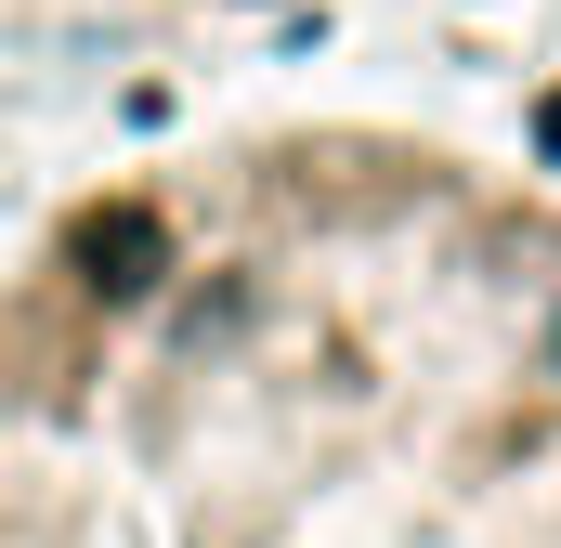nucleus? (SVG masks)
Listing matches in <instances>:
<instances>
[{"mask_svg": "<svg viewBox=\"0 0 561 548\" xmlns=\"http://www.w3.org/2000/svg\"><path fill=\"white\" fill-rule=\"evenodd\" d=\"M0 548H561V183L249 118L0 249Z\"/></svg>", "mask_w": 561, "mask_h": 548, "instance_id": "nucleus-1", "label": "nucleus"}, {"mask_svg": "<svg viewBox=\"0 0 561 548\" xmlns=\"http://www.w3.org/2000/svg\"><path fill=\"white\" fill-rule=\"evenodd\" d=\"M236 13L262 0H0V39L13 53H144V39H196Z\"/></svg>", "mask_w": 561, "mask_h": 548, "instance_id": "nucleus-2", "label": "nucleus"}]
</instances>
